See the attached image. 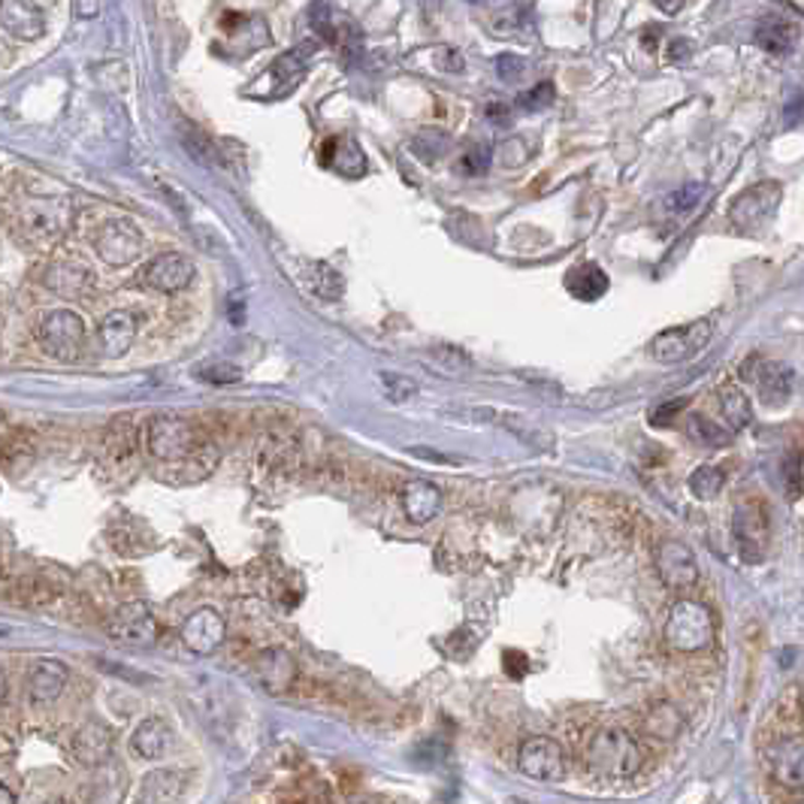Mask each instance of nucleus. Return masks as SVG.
<instances>
[{"label":"nucleus","instance_id":"f257e3e1","mask_svg":"<svg viewBox=\"0 0 804 804\" xmlns=\"http://www.w3.org/2000/svg\"><path fill=\"white\" fill-rule=\"evenodd\" d=\"M145 451L155 457L167 472L164 481L176 478V484H197L212 475L218 466V448L182 415H155L145 424Z\"/></svg>","mask_w":804,"mask_h":804},{"label":"nucleus","instance_id":"f03ea898","mask_svg":"<svg viewBox=\"0 0 804 804\" xmlns=\"http://www.w3.org/2000/svg\"><path fill=\"white\" fill-rule=\"evenodd\" d=\"M584 766L599 780H629L645 766V750L626 729L602 726L587 738Z\"/></svg>","mask_w":804,"mask_h":804},{"label":"nucleus","instance_id":"7ed1b4c3","mask_svg":"<svg viewBox=\"0 0 804 804\" xmlns=\"http://www.w3.org/2000/svg\"><path fill=\"white\" fill-rule=\"evenodd\" d=\"M713 614L708 605H701L696 599H677L669 608L662 636L665 645L675 653H701L713 645Z\"/></svg>","mask_w":804,"mask_h":804},{"label":"nucleus","instance_id":"20e7f679","mask_svg":"<svg viewBox=\"0 0 804 804\" xmlns=\"http://www.w3.org/2000/svg\"><path fill=\"white\" fill-rule=\"evenodd\" d=\"M67 221H70V209L64 200L58 197H39L31 200L27 206L19 209L15 224H19V243H25L31 248H46L52 246L55 239H61L67 230Z\"/></svg>","mask_w":804,"mask_h":804},{"label":"nucleus","instance_id":"39448f33","mask_svg":"<svg viewBox=\"0 0 804 804\" xmlns=\"http://www.w3.org/2000/svg\"><path fill=\"white\" fill-rule=\"evenodd\" d=\"M37 342L39 348L55 360H64V364L76 360L82 354V345H85V321L70 309L49 311V315H43L37 327Z\"/></svg>","mask_w":804,"mask_h":804},{"label":"nucleus","instance_id":"423d86ee","mask_svg":"<svg viewBox=\"0 0 804 804\" xmlns=\"http://www.w3.org/2000/svg\"><path fill=\"white\" fill-rule=\"evenodd\" d=\"M94 251L100 255L104 263L109 267H130V263H137L140 255H143V234H140V227L137 224H130L128 218H106L100 221L97 227H94Z\"/></svg>","mask_w":804,"mask_h":804},{"label":"nucleus","instance_id":"0eeeda50","mask_svg":"<svg viewBox=\"0 0 804 804\" xmlns=\"http://www.w3.org/2000/svg\"><path fill=\"white\" fill-rule=\"evenodd\" d=\"M106 636L125 645V648H152L161 636L155 614L143 602H125L118 605L106 620Z\"/></svg>","mask_w":804,"mask_h":804},{"label":"nucleus","instance_id":"6e6552de","mask_svg":"<svg viewBox=\"0 0 804 804\" xmlns=\"http://www.w3.org/2000/svg\"><path fill=\"white\" fill-rule=\"evenodd\" d=\"M780 203V185L762 182L756 188H747L744 194H738L729 206V221L738 234H756L768 224V218L775 215V209Z\"/></svg>","mask_w":804,"mask_h":804},{"label":"nucleus","instance_id":"1a4fd4ad","mask_svg":"<svg viewBox=\"0 0 804 804\" xmlns=\"http://www.w3.org/2000/svg\"><path fill=\"white\" fill-rule=\"evenodd\" d=\"M732 535H735V547L747 563H759L768 554V539H771V527H768L766 508L759 503H741L732 515Z\"/></svg>","mask_w":804,"mask_h":804},{"label":"nucleus","instance_id":"9d476101","mask_svg":"<svg viewBox=\"0 0 804 804\" xmlns=\"http://www.w3.org/2000/svg\"><path fill=\"white\" fill-rule=\"evenodd\" d=\"M518 768L527 778L554 783L566 775V753L559 747V741L547 738V735H532L520 744Z\"/></svg>","mask_w":804,"mask_h":804},{"label":"nucleus","instance_id":"9b49d317","mask_svg":"<svg viewBox=\"0 0 804 804\" xmlns=\"http://www.w3.org/2000/svg\"><path fill=\"white\" fill-rule=\"evenodd\" d=\"M653 559H657V575H660V581L669 590L684 593L689 587L699 584V563H696V554L684 542L662 539Z\"/></svg>","mask_w":804,"mask_h":804},{"label":"nucleus","instance_id":"f8f14e48","mask_svg":"<svg viewBox=\"0 0 804 804\" xmlns=\"http://www.w3.org/2000/svg\"><path fill=\"white\" fill-rule=\"evenodd\" d=\"M711 339V324L708 321H696L687 327H672L650 342V354L657 364H681L693 357L696 351L705 348Z\"/></svg>","mask_w":804,"mask_h":804},{"label":"nucleus","instance_id":"ddd939ff","mask_svg":"<svg viewBox=\"0 0 804 804\" xmlns=\"http://www.w3.org/2000/svg\"><path fill=\"white\" fill-rule=\"evenodd\" d=\"M768 775L783 790H804V735H783L766 750Z\"/></svg>","mask_w":804,"mask_h":804},{"label":"nucleus","instance_id":"4468645a","mask_svg":"<svg viewBox=\"0 0 804 804\" xmlns=\"http://www.w3.org/2000/svg\"><path fill=\"white\" fill-rule=\"evenodd\" d=\"M744 378H750L756 385V393L759 400L778 409L783 402L792 397V369L783 364H775V360H762V357H747L744 364Z\"/></svg>","mask_w":804,"mask_h":804},{"label":"nucleus","instance_id":"2eb2a0df","mask_svg":"<svg viewBox=\"0 0 804 804\" xmlns=\"http://www.w3.org/2000/svg\"><path fill=\"white\" fill-rule=\"evenodd\" d=\"M182 641L185 648L197 653V657H209L224 645L227 638V623L221 617V611L215 608H197L194 614H188L182 623Z\"/></svg>","mask_w":804,"mask_h":804},{"label":"nucleus","instance_id":"dca6fc26","mask_svg":"<svg viewBox=\"0 0 804 804\" xmlns=\"http://www.w3.org/2000/svg\"><path fill=\"white\" fill-rule=\"evenodd\" d=\"M143 279L157 294H179L194 282V263L185 258L182 251H167V255H157L145 267Z\"/></svg>","mask_w":804,"mask_h":804},{"label":"nucleus","instance_id":"f3484780","mask_svg":"<svg viewBox=\"0 0 804 804\" xmlns=\"http://www.w3.org/2000/svg\"><path fill=\"white\" fill-rule=\"evenodd\" d=\"M70 684V669L61 660H37L27 672V699L37 708L55 705Z\"/></svg>","mask_w":804,"mask_h":804},{"label":"nucleus","instance_id":"a211bd4d","mask_svg":"<svg viewBox=\"0 0 804 804\" xmlns=\"http://www.w3.org/2000/svg\"><path fill=\"white\" fill-rule=\"evenodd\" d=\"M113 729L100 723V720H88V723H82L76 729V735H73V756H76L79 766L85 768H97V766H106L109 762V756H113Z\"/></svg>","mask_w":804,"mask_h":804},{"label":"nucleus","instance_id":"6ab92c4d","mask_svg":"<svg viewBox=\"0 0 804 804\" xmlns=\"http://www.w3.org/2000/svg\"><path fill=\"white\" fill-rule=\"evenodd\" d=\"M400 503L405 518L424 527L429 520H436L441 515V490L439 484H433L427 478H412L402 484Z\"/></svg>","mask_w":804,"mask_h":804},{"label":"nucleus","instance_id":"aec40b11","mask_svg":"<svg viewBox=\"0 0 804 804\" xmlns=\"http://www.w3.org/2000/svg\"><path fill=\"white\" fill-rule=\"evenodd\" d=\"M255 677H258V684L267 693H273V696H282L287 689L294 687V681H297V662L294 657L287 653L285 648H270L263 650L255 662Z\"/></svg>","mask_w":804,"mask_h":804},{"label":"nucleus","instance_id":"412c9836","mask_svg":"<svg viewBox=\"0 0 804 804\" xmlns=\"http://www.w3.org/2000/svg\"><path fill=\"white\" fill-rule=\"evenodd\" d=\"M0 19H3V31L22 43H31L46 34V13L34 0H3Z\"/></svg>","mask_w":804,"mask_h":804},{"label":"nucleus","instance_id":"4be33fe9","mask_svg":"<svg viewBox=\"0 0 804 804\" xmlns=\"http://www.w3.org/2000/svg\"><path fill=\"white\" fill-rule=\"evenodd\" d=\"M94 285H97L94 273L88 267H82L79 260H55L46 270V287L58 297H88Z\"/></svg>","mask_w":804,"mask_h":804},{"label":"nucleus","instance_id":"5701e85b","mask_svg":"<svg viewBox=\"0 0 804 804\" xmlns=\"http://www.w3.org/2000/svg\"><path fill=\"white\" fill-rule=\"evenodd\" d=\"M137 330H140V321H137L133 311H109L104 321H100V330H97L104 357H125L130 345H133V339H137Z\"/></svg>","mask_w":804,"mask_h":804},{"label":"nucleus","instance_id":"b1692460","mask_svg":"<svg viewBox=\"0 0 804 804\" xmlns=\"http://www.w3.org/2000/svg\"><path fill=\"white\" fill-rule=\"evenodd\" d=\"M315 52H318L315 43H303V46H297L294 52L282 55V58L270 67V73H267L270 97H279V94L291 92L294 85H299V79L306 76V70H309V61L315 58Z\"/></svg>","mask_w":804,"mask_h":804},{"label":"nucleus","instance_id":"393cba45","mask_svg":"<svg viewBox=\"0 0 804 804\" xmlns=\"http://www.w3.org/2000/svg\"><path fill=\"white\" fill-rule=\"evenodd\" d=\"M185 780L182 771L176 768H157L149 771L140 787H137V804H176L185 795Z\"/></svg>","mask_w":804,"mask_h":804},{"label":"nucleus","instance_id":"a878e982","mask_svg":"<svg viewBox=\"0 0 804 804\" xmlns=\"http://www.w3.org/2000/svg\"><path fill=\"white\" fill-rule=\"evenodd\" d=\"M169 741H173V729H169L167 720L145 717L143 723L133 729V735H130V750H133V756H140V759L155 762V759H161L167 753Z\"/></svg>","mask_w":804,"mask_h":804},{"label":"nucleus","instance_id":"bb28decb","mask_svg":"<svg viewBox=\"0 0 804 804\" xmlns=\"http://www.w3.org/2000/svg\"><path fill=\"white\" fill-rule=\"evenodd\" d=\"M82 795L92 804H118L125 795V768L116 762L94 768V778L82 787Z\"/></svg>","mask_w":804,"mask_h":804},{"label":"nucleus","instance_id":"cd10ccee","mask_svg":"<svg viewBox=\"0 0 804 804\" xmlns=\"http://www.w3.org/2000/svg\"><path fill=\"white\" fill-rule=\"evenodd\" d=\"M137 445H140V433H137L130 417H118V421L109 424V429H106L104 436V451L106 457H109V463H118V466H121V463L133 460Z\"/></svg>","mask_w":804,"mask_h":804},{"label":"nucleus","instance_id":"c85d7f7f","mask_svg":"<svg viewBox=\"0 0 804 804\" xmlns=\"http://www.w3.org/2000/svg\"><path fill=\"white\" fill-rule=\"evenodd\" d=\"M717 400H720V412H723V421L732 433H741L753 421L750 400L735 381H723L717 390Z\"/></svg>","mask_w":804,"mask_h":804},{"label":"nucleus","instance_id":"c756f323","mask_svg":"<svg viewBox=\"0 0 804 804\" xmlns=\"http://www.w3.org/2000/svg\"><path fill=\"white\" fill-rule=\"evenodd\" d=\"M681 729H684V717H681L677 705H672V701H657L645 713V732L653 735V738L672 741L681 735Z\"/></svg>","mask_w":804,"mask_h":804},{"label":"nucleus","instance_id":"7c9ffc66","mask_svg":"<svg viewBox=\"0 0 804 804\" xmlns=\"http://www.w3.org/2000/svg\"><path fill=\"white\" fill-rule=\"evenodd\" d=\"M566 285H569V294L578 299H599L605 291H608V275L599 270L596 263H584V267H578V270H571L569 279H566Z\"/></svg>","mask_w":804,"mask_h":804},{"label":"nucleus","instance_id":"2f4dec72","mask_svg":"<svg viewBox=\"0 0 804 804\" xmlns=\"http://www.w3.org/2000/svg\"><path fill=\"white\" fill-rule=\"evenodd\" d=\"M756 43L771 55H787L795 46V27L778 22V19H766L756 27Z\"/></svg>","mask_w":804,"mask_h":804},{"label":"nucleus","instance_id":"473e14b6","mask_svg":"<svg viewBox=\"0 0 804 804\" xmlns=\"http://www.w3.org/2000/svg\"><path fill=\"white\" fill-rule=\"evenodd\" d=\"M306 287L321 299H339L345 294L342 275L333 267H327V263H311L309 270H306Z\"/></svg>","mask_w":804,"mask_h":804},{"label":"nucleus","instance_id":"72a5a7b5","mask_svg":"<svg viewBox=\"0 0 804 804\" xmlns=\"http://www.w3.org/2000/svg\"><path fill=\"white\" fill-rule=\"evenodd\" d=\"M723 487H726V472L720 466H713V463H705V466H699L689 475V494L701 499V503L717 499V496L723 494Z\"/></svg>","mask_w":804,"mask_h":804},{"label":"nucleus","instance_id":"f704fd0d","mask_svg":"<svg viewBox=\"0 0 804 804\" xmlns=\"http://www.w3.org/2000/svg\"><path fill=\"white\" fill-rule=\"evenodd\" d=\"M689 436L699 441V445H711V448H720V445H726L729 436H732V429L729 427H717L711 417L705 415H689Z\"/></svg>","mask_w":804,"mask_h":804},{"label":"nucleus","instance_id":"c9c22d12","mask_svg":"<svg viewBox=\"0 0 804 804\" xmlns=\"http://www.w3.org/2000/svg\"><path fill=\"white\" fill-rule=\"evenodd\" d=\"M381 388H385V397L390 402H409L417 393V381L409 376H400V373H381L378 376Z\"/></svg>","mask_w":804,"mask_h":804},{"label":"nucleus","instance_id":"e433bc0d","mask_svg":"<svg viewBox=\"0 0 804 804\" xmlns=\"http://www.w3.org/2000/svg\"><path fill=\"white\" fill-rule=\"evenodd\" d=\"M551 104H554V85L551 82H539L535 88L518 97V106L523 113H539V109H547Z\"/></svg>","mask_w":804,"mask_h":804},{"label":"nucleus","instance_id":"4c0bfd02","mask_svg":"<svg viewBox=\"0 0 804 804\" xmlns=\"http://www.w3.org/2000/svg\"><path fill=\"white\" fill-rule=\"evenodd\" d=\"M197 378L200 381H206V385H236V381H243V373L230 364H212V366H203V369H197Z\"/></svg>","mask_w":804,"mask_h":804},{"label":"nucleus","instance_id":"58836bf2","mask_svg":"<svg viewBox=\"0 0 804 804\" xmlns=\"http://www.w3.org/2000/svg\"><path fill=\"white\" fill-rule=\"evenodd\" d=\"M490 157H494V149H481V145H472L466 155L457 161V167H460V173H463V176H478V173H484V169H487Z\"/></svg>","mask_w":804,"mask_h":804},{"label":"nucleus","instance_id":"ea45409f","mask_svg":"<svg viewBox=\"0 0 804 804\" xmlns=\"http://www.w3.org/2000/svg\"><path fill=\"white\" fill-rule=\"evenodd\" d=\"M780 475H783V487H787V494L790 496H799L804 490V475H802V457L799 454H790L783 460V466H780Z\"/></svg>","mask_w":804,"mask_h":804},{"label":"nucleus","instance_id":"a19ab883","mask_svg":"<svg viewBox=\"0 0 804 804\" xmlns=\"http://www.w3.org/2000/svg\"><path fill=\"white\" fill-rule=\"evenodd\" d=\"M701 191H705L701 185H687V188H681L677 194L669 197V206L675 209V212H689V209L701 200Z\"/></svg>","mask_w":804,"mask_h":804},{"label":"nucleus","instance_id":"79ce46f5","mask_svg":"<svg viewBox=\"0 0 804 804\" xmlns=\"http://www.w3.org/2000/svg\"><path fill=\"white\" fill-rule=\"evenodd\" d=\"M311 22H315V31H318L321 37L333 39V27H330V7H327V0H318V3L311 7Z\"/></svg>","mask_w":804,"mask_h":804},{"label":"nucleus","instance_id":"37998d69","mask_svg":"<svg viewBox=\"0 0 804 804\" xmlns=\"http://www.w3.org/2000/svg\"><path fill=\"white\" fill-rule=\"evenodd\" d=\"M687 405V400H675V402H665V405H660L653 415H650V424H657V427H662V424H669L672 417L681 415V409Z\"/></svg>","mask_w":804,"mask_h":804},{"label":"nucleus","instance_id":"c03bdc74","mask_svg":"<svg viewBox=\"0 0 804 804\" xmlns=\"http://www.w3.org/2000/svg\"><path fill=\"white\" fill-rule=\"evenodd\" d=\"M520 70H523V61H520V58H511V55L499 58V76L503 79H518Z\"/></svg>","mask_w":804,"mask_h":804},{"label":"nucleus","instance_id":"a18cd8bd","mask_svg":"<svg viewBox=\"0 0 804 804\" xmlns=\"http://www.w3.org/2000/svg\"><path fill=\"white\" fill-rule=\"evenodd\" d=\"M97 13H100V0H76L79 19H94Z\"/></svg>","mask_w":804,"mask_h":804},{"label":"nucleus","instance_id":"49530a36","mask_svg":"<svg viewBox=\"0 0 804 804\" xmlns=\"http://www.w3.org/2000/svg\"><path fill=\"white\" fill-rule=\"evenodd\" d=\"M412 454L424 457V460H433V463H445V466H454V460H451V457L439 454V451H427V448H412Z\"/></svg>","mask_w":804,"mask_h":804},{"label":"nucleus","instance_id":"de8ad7c7","mask_svg":"<svg viewBox=\"0 0 804 804\" xmlns=\"http://www.w3.org/2000/svg\"><path fill=\"white\" fill-rule=\"evenodd\" d=\"M687 55H689L687 39H675V43H672V52H669V58H672V61H677V58H687Z\"/></svg>","mask_w":804,"mask_h":804},{"label":"nucleus","instance_id":"09e8293b","mask_svg":"<svg viewBox=\"0 0 804 804\" xmlns=\"http://www.w3.org/2000/svg\"><path fill=\"white\" fill-rule=\"evenodd\" d=\"M681 3H684V0H657V7H660L662 13H677Z\"/></svg>","mask_w":804,"mask_h":804},{"label":"nucleus","instance_id":"8fccbe9b","mask_svg":"<svg viewBox=\"0 0 804 804\" xmlns=\"http://www.w3.org/2000/svg\"><path fill=\"white\" fill-rule=\"evenodd\" d=\"M0 804H19V799H15V792L7 787V783H0Z\"/></svg>","mask_w":804,"mask_h":804},{"label":"nucleus","instance_id":"3c124183","mask_svg":"<svg viewBox=\"0 0 804 804\" xmlns=\"http://www.w3.org/2000/svg\"><path fill=\"white\" fill-rule=\"evenodd\" d=\"M3 762L7 766L13 762V744H10V738H3Z\"/></svg>","mask_w":804,"mask_h":804},{"label":"nucleus","instance_id":"603ef678","mask_svg":"<svg viewBox=\"0 0 804 804\" xmlns=\"http://www.w3.org/2000/svg\"><path fill=\"white\" fill-rule=\"evenodd\" d=\"M49 804H67V802H49Z\"/></svg>","mask_w":804,"mask_h":804},{"label":"nucleus","instance_id":"864d4df0","mask_svg":"<svg viewBox=\"0 0 804 804\" xmlns=\"http://www.w3.org/2000/svg\"><path fill=\"white\" fill-rule=\"evenodd\" d=\"M802 705H804V689H802Z\"/></svg>","mask_w":804,"mask_h":804},{"label":"nucleus","instance_id":"5fc2aeb1","mask_svg":"<svg viewBox=\"0 0 804 804\" xmlns=\"http://www.w3.org/2000/svg\"><path fill=\"white\" fill-rule=\"evenodd\" d=\"M802 804H804V802H802Z\"/></svg>","mask_w":804,"mask_h":804}]
</instances>
